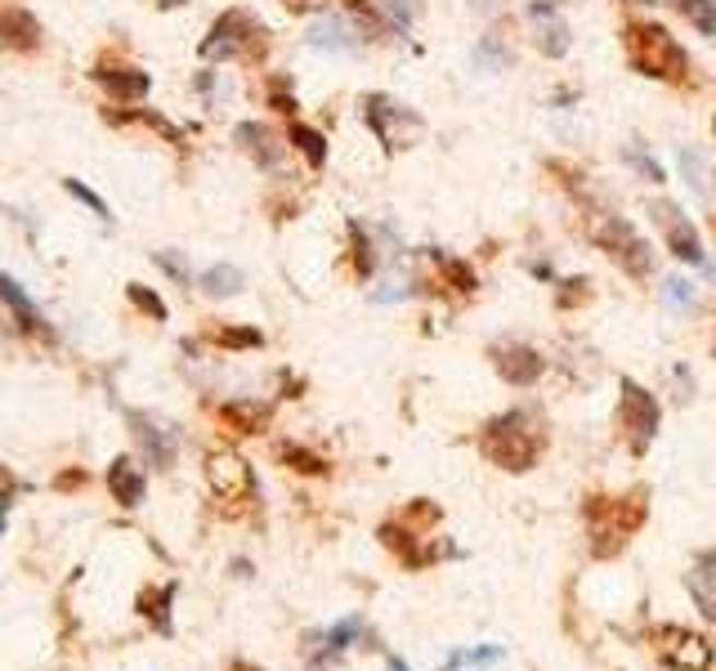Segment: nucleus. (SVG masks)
<instances>
[{"label":"nucleus","instance_id":"obj_1","mask_svg":"<svg viewBox=\"0 0 716 671\" xmlns=\"http://www.w3.org/2000/svg\"><path fill=\"white\" fill-rule=\"evenodd\" d=\"M542 444H547V435L538 429V421L529 412H506V416L489 421L484 439H480L484 457L493 466H502V470H529L542 457Z\"/></svg>","mask_w":716,"mask_h":671},{"label":"nucleus","instance_id":"obj_2","mask_svg":"<svg viewBox=\"0 0 716 671\" xmlns=\"http://www.w3.org/2000/svg\"><path fill=\"white\" fill-rule=\"evenodd\" d=\"M587 523H591V551L596 555H613V551H623L627 538L645 523V493L636 488L632 497L623 502H613V497H596L587 506Z\"/></svg>","mask_w":716,"mask_h":671},{"label":"nucleus","instance_id":"obj_3","mask_svg":"<svg viewBox=\"0 0 716 671\" xmlns=\"http://www.w3.org/2000/svg\"><path fill=\"white\" fill-rule=\"evenodd\" d=\"M627 59L645 76H662V81H677V76L690 72V55L662 27H654V23H641V27L627 32Z\"/></svg>","mask_w":716,"mask_h":671},{"label":"nucleus","instance_id":"obj_4","mask_svg":"<svg viewBox=\"0 0 716 671\" xmlns=\"http://www.w3.org/2000/svg\"><path fill=\"white\" fill-rule=\"evenodd\" d=\"M649 645H654V654L667 667H672V671H712V658H716V649H712L707 636H699L690 627H672V622L654 627L649 632Z\"/></svg>","mask_w":716,"mask_h":671},{"label":"nucleus","instance_id":"obj_5","mask_svg":"<svg viewBox=\"0 0 716 671\" xmlns=\"http://www.w3.org/2000/svg\"><path fill=\"white\" fill-rule=\"evenodd\" d=\"M256 50H265V27L243 10H228L211 27V36L202 40V59H215V63L220 59H243V55H256Z\"/></svg>","mask_w":716,"mask_h":671},{"label":"nucleus","instance_id":"obj_6","mask_svg":"<svg viewBox=\"0 0 716 671\" xmlns=\"http://www.w3.org/2000/svg\"><path fill=\"white\" fill-rule=\"evenodd\" d=\"M363 121L372 126V134L386 143V149H408L412 139H421V121L412 113H403L390 94H367V99H363Z\"/></svg>","mask_w":716,"mask_h":671},{"label":"nucleus","instance_id":"obj_7","mask_svg":"<svg viewBox=\"0 0 716 671\" xmlns=\"http://www.w3.org/2000/svg\"><path fill=\"white\" fill-rule=\"evenodd\" d=\"M618 425L627 429V439L636 452L649 448V439L658 435V403L649 390H641L636 380H623V399H618Z\"/></svg>","mask_w":716,"mask_h":671},{"label":"nucleus","instance_id":"obj_8","mask_svg":"<svg viewBox=\"0 0 716 671\" xmlns=\"http://www.w3.org/2000/svg\"><path fill=\"white\" fill-rule=\"evenodd\" d=\"M207 479H211V488H215L220 502H247V497H256V474H251V466L237 457V452H215L207 461Z\"/></svg>","mask_w":716,"mask_h":671},{"label":"nucleus","instance_id":"obj_9","mask_svg":"<svg viewBox=\"0 0 716 671\" xmlns=\"http://www.w3.org/2000/svg\"><path fill=\"white\" fill-rule=\"evenodd\" d=\"M600 243L609 247L613 260H623L627 273H636V278H649V273H654V256H649V247H645V237H641L627 220H609V224L600 228Z\"/></svg>","mask_w":716,"mask_h":671},{"label":"nucleus","instance_id":"obj_10","mask_svg":"<svg viewBox=\"0 0 716 671\" xmlns=\"http://www.w3.org/2000/svg\"><path fill=\"white\" fill-rule=\"evenodd\" d=\"M649 215L662 224V237H667V247H672L677 260H690V264H703V260H707V256H703V243H699V233L690 228V220H685L672 202H654Z\"/></svg>","mask_w":716,"mask_h":671},{"label":"nucleus","instance_id":"obj_11","mask_svg":"<svg viewBox=\"0 0 716 671\" xmlns=\"http://www.w3.org/2000/svg\"><path fill=\"white\" fill-rule=\"evenodd\" d=\"M309 45H314V50H322V55H359L363 36H359V27L345 14H322L309 27Z\"/></svg>","mask_w":716,"mask_h":671},{"label":"nucleus","instance_id":"obj_12","mask_svg":"<svg viewBox=\"0 0 716 671\" xmlns=\"http://www.w3.org/2000/svg\"><path fill=\"white\" fill-rule=\"evenodd\" d=\"M0 45L5 50H36L40 45V23L19 0H0Z\"/></svg>","mask_w":716,"mask_h":671},{"label":"nucleus","instance_id":"obj_13","mask_svg":"<svg viewBox=\"0 0 716 671\" xmlns=\"http://www.w3.org/2000/svg\"><path fill=\"white\" fill-rule=\"evenodd\" d=\"M130 425H134V439H139V448H143V457H149L153 466H171L175 461V429L171 425H162V421H153V416H139V412H130Z\"/></svg>","mask_w":716,"mask_h":671},{"label":"nucleus","instance_id":"obj_14","mask_svg":"<svg viewBox=\"0 0 716 671\" xmlns=\"http://www.w3.org/2000/svg\"><path fill=\"white\" fill-rule=\"evenodd\" d=\"M685 587H690L699 613H703L707 622H716V551L694 555V564H690V573H685Z\"/></svg>","mask_w":716,"mask_h":671},{"label":"nucleus","instance_id":"obj_15","mask_svg":"<svg viewBox=\"0 0 716 671\" xmlns=\"http://www.w3.org/2000/svg\"><path fill=\"white\" fill-rule=\"evenodd\" d=\"M493 358H497L502 380H510V386H533V380L542 376V358L529 345H497Z\"/></svg>","mask_w":716,"mask_h":671},{"label":"nucleus","instance_id":"obj_16","mask_svg":"<svg viewBox=\"0 0 716 671\" xmlns=\"http://www.w3.org/2000/svg\"><path fill=\"white\" fill-rule=\"evenodd\" d=\"M0 301L14 309V318H19L23 331H40V336H50V341H55V331H50V322H45V314L32 305V296L23 292V286H19L10 273H0Z\"/></svg>","mask_w":716,"mask_h":671},{"label":"nucleus","instance_id":"obj_17","mask_svg":"<svg viewBox=\"0 0 716 671\" xmlns=\"http://www.w3.org/2000/svg\"><path fill=\"white\" fill-rule=\"evenodd\" d=\"M359 14H367V32H408L412 5L408 0H354Z\"/></svg>","mask_w":716,"mask_h":671},{"label":"nucleus","instance_id":"obj_18","mask_svg":"<svg viewBox=\"0 0 716 671\" xmlns=\"http://www.w3.org/2000/svg\"><path fill=\"white\" fill-rule=\"evenodd\" d=\"M533 32H538V50L547 59H564L568 55V23L551 5H533Z\"/></svg>","mask_w":716,"mask_h":671},{"label":"nucleus","instance_id":"obj_19","mask_svg":"<svg viewBox=\"0 0 716 671\" xmlns=\"http://www.w3.org/2000/svg\"><path fill=\"white\" fill-rule=\"evenodd\" d=\"M94 81H99L108 94H117V99H143V94H149V72H139V68H99L94 72Z\"/></svg>","mask_w":716,"mask_h":671},{"label":"nucleus","instance_id":"obj_20","mask_svg":"<svg viewBox=\"0 0 716 671\" xmlns=\"http://www.w3.org/2000/svg\"><path fill=\"white\" fill-rule=\"evenodd\" d=\"M108 493L121 502V506H139L143 502V470L130 461V457H117L108 466Z\"/></svg>","mask_w":716,"mask_h":671},{"label":"nucleus","instance_id":"obj_21","mask_svg":"<svg viewBox=\"0 0 716 671\" xmlns=\"http://www.w3.org/2000/svg\"><path fill=\"white\" fill-rule=\"evenodd\" d=\"M237 143L260 162V166H278L282 162V143L273 139V130L269 126H260V121H243L237 126Z\"/></svg>","mask_w":716,"mask_h":671},{"label":"nucleus","instance_id":"obj_22","mask_svg":"<svg viewBox=\"0 0 716 671\" xmlns=\"http://www.w3.org/2000/svg\"><path fill=\"white\" fill-rule=\"evenodd\" d=\"M677 162H681V175H685V184L694 188V193L707 198V202H716V166L699 149H685Z\"/></svg>","mask_w":716,"mask_h":671},{"label":"nucleus","instance_id":"obj_23","mask_svg":"<svg viewBox=\"0 0 716 671\" xmlns=\"http://www.w3.org/2000/svg\"><path fill=\"white\" fill-rule=\"evenodd\" d=\"M175 582H166V587H157V591H143L139 596V613L153 622V627L162 632V636H171V600H175Z\"/></svg>","mask_w":716,"mask_h":671},{"label":"nucleus","instance_id":"obj_24","mask_svg":"<svg viewBox=\"0 0 716 671\" xmlns=\"http://www.w3.org/2000/svg\"><path fill=\"white\" fill-rule=\"evenodd\" d=\"M202 292L215 296V301L237 296V292H243V269H233V264H215V269H207V273H202Z\"/></svg>","mask_w":716,"mask_h":671},{"label":"nucleus","instance_id":"obj_25","mask_svg":"<svg viewBox=\"0 0 716 671\" xmlns=\"http://www.w3.org/2000/svg\"><path fill=\"white\" fill-rule=\"evenodd\" d=\"M220 416H224V421L237 429V435H256V429L269 421V412H265L260 403H224V408H220Z\"/></svg>","mask_w":716,"mask_h":671},{"label":"nucleus","instance_id":"obj_26","mask_svg":"<svg viewBox=\"0 0 716 671\" xmlns=\"http://www.w3.org/2000/svg\"><path fill=\"white\" fill-rule=\"evenodd\" d=\"M359 632H363V617H341L337 627L327 632V645H322V658H337V654H345L354 640H359Z\"/></svg>","mask_w":716,"mask_h":671},{"label":"nucleus","instance_id":"obj_27","mask_svg":"<svg viewBox=\"0 0 716 671\" xmlns=\"http://www.w3.org/2000/svg\"><path fill=\"white\" fill-rule=\"evenodd\" d=\"M677 10H681L703 36H716V0H677Z\"/></svg>","mask_w":716,"mask_h":671},{"label":"nucleus","instance_id":"obj_28","mask_svg":"<svg viewBox=\"0 0 716 671\" xmlns=\"http://www.w3.org/2000/svg\"><path fill=\"white\" fill-rule=\"evenodd\" d=\"M292 143L309 157V166H322V162H327V143H322L318 130H309V126H292Z\"/></svg>","mask_w":716,"mask_h":671},{"label":"nucleus","instance_id":"obj_29","mask_svg":"<svg viewBox=\"0 0 716 671\" xmlns=\"http://www.w3.org/2000/svg\"><path fill=\"white\" fill-rule=\"evenodd\" d=\"M63 188H68V193H72L81 207H90V211L99 215V220H108V224H113V211H108V202H104L99 193H94V188H85L81 179H63Z\"/></svg>","mask_w":716,"mask_h":671},{"label":"nucleus","instance_id":"obj_30","mask_svg":"<svg viewBox=\"0 0 716 671\" xmlns=\"http://www.w3.org/2000/svg\"><path fill=\"white\" fill-rule=\"evenodd\" d=\"M474 63H480V68H493V72H502V68L510 63V55L502 50V40H497V36H484V40H480V50H474Z\"/></svg>","mask_w":716,"mask_h":671},{"label":"nucleus","instance_id":"obj_31","mask_svg":"<svg viewBox=\"0 0 716 671\" xmlns=\"http://www.w3.org/2000/svg\"><path fill=\"white\" fill-rule=\"evenodd\" d=\"M215 341H220V345H228V350H256V345L265 341V336H260L256 327H228V331H220V336H215Z\"/></svg>","mask_w":716,"mask_h":671},{"label":"nucleus","instance_id":"obj_32","mask_svg":"<svg viewBox=\"0 0 716 671\" xmlns=\"http://www.w3.org/2000/svg\"><path fill=\"white\" fill-rule=\"evenodd\" d=\"M484 662H502V649L489 645V649H466V654H453L444 671H457V667H484Z\"/></svg>","mask_w":716,"mask_h":671},{"label":"nucleus","instance_id":"obj_33","mask_svg":"<svg viewBox=\"0 0 716 671\" xmlns=\"http://www.w3.org/2000/svg\"><path fill=\"white\" fill-rule=\"evenodd\" d=\"M130 301L149 314V318H157V322H166V305H162V296L157 292H149V286H139V282H130Z\"/></svg>","mask_w":716,"mask_h":671},{"label":"nucleus","instance_id":"obj_34","mask_svg":"<svg viewBox=\"0 0 716 671\" xmlns=\"http://www.w3.org/2000/svg\"><path fill=\"white\" fill-rule=\"evenodd\" d=\"M662 301L672 305V309H690V305H694V286H690L685 278H667V282H662Z\"/></svg>","mask_w":716,"mask_h":671},{"label":"nucleus","instance_id":"obj_35","mask_svg":"<svg viewBox=\"0 0 716 671\" xmlns=\"http://www.w3.org/2000/svg\"><path fill=\"white\" fill-rule=\"evenodd\" d=\"M354 260H359V273L363 278L376 269V247H372V237L363 233V224H354Z\"/></svg>","mask_w":716,"mask_h":671},{"label":"nucleus","instance_id":"obj_36","mask_svg":"<svg viewBox=\"0 0 716 671\" xmlns=\"http://www.w3.org/2000/svg\"><path fill=\"white\" fill-rule=\"evenodd\" d=\"M282 461H292V466H296V470H305V474H322V470H327V461H322V457H314V452H305V448H292V444L282 448Z\"/></svg>","mask_w":716,"mask_h":671},{"label":"nucleus","instance_id":"obj_37","mask_svg":"<svg viewBox=\"0 0 716 671\" xmlns=\"http://www.w3.org/2000/svg\"><path fill=\"white\" fill-rule=\"evenodd\" d=\"M435 260H439V269L453 278V286H457V292H470V286H474V273H470L461 260H448V256H439V251H435Z\"/></svg>","mask_w":716,"mask_h":671},{"label":"nucleus","instance_id":"obj_38","mask_svg":"<svg viewBox=\"0 0 716 671\" xmlns=\"http://www.w3.org/2000/svg\"><path fill=\"white\" fill-rule=\"evenodd\" d=\"M157 264H162L179 286H188V278H193V273H188V264H184V256H175V251H157Z\"/></svg>","mask_w":716,"mask_h":671},{"label":"nucleus","instance_id":"obj_39","mask_svg":"<svg viewBox=\"0 0 716 671\" xmlns=\"http://www.w3.org/2000/svg\"><path fill=\"white\" fill-rule=\"evenodd\" d=\"M627 162H632V166H641V175H645V179H654V184L662 179V170H658V162H649V157H645L641 149H632V153H627Z\"/></svg>","mask_w":716,"mask_h":671},{"label":"nucleus","instance_id":"obj_40","mask_svg":"<svg viewBox=\"0 0 716 671\" xmlns=\"http://www.w3.org/2000/svg\"><path fill=\"white\" fill-rule=\"evenodd\" d=\"M5 510H10V497H0V533H5Z\"/></svg>","mask_w":716,"mask_h":671},{"label":"nucleus","instance_id":"obj_41","mask_svg":"<svg viewBox=\"0 0 716 671\" xmlns=\"http://www.w3.org/2000/svg\"><path fill=\"white\" fill-rule=\"evenodd\" d=\"M390 671H408V667H403V662H399V658H390Z\"/></svg>","mask_w":716,"mask_h":671}]
</instances>
